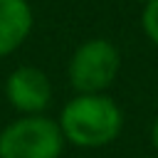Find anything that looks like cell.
I'll return each instance as SVG.
<instances>
[{
	"instance_id": "obj_1",
	"label": "cell",
	"mask_w": 158,
	"mask_h": 158,
	"mask_svg": "<svg viewBox=\"0 0 158 158\" xmlns=\"http://www.w3.org/2000/svg\"><path fill=\"white\" fill-rule=\"evenodd\" d=\"M59 128L77 146H104L118 136L121 111L104 94H79L64 106Z\"/></svg>"
},
{
	"instance_id": "obj_2",
	"label": "cell",
	"mask_w": 158,
	"mask_h": 158,
	"mask_svg": "<svg viewBox=\"0 0 158 158\" xmlns=\"http://www.w3.org/2000/svg\"><path fill=\"white\" fill-rule=\"evenodd\" d=\"M59 153L62 128L40 114H27L0 133V158H57Z\"/></svg>"
},
{
	"instance_id": "obj_3",
	"label": "cell",
	"mask_w": 158,
	"mask_h": 158,
	"mask_svg": "<svg viewBox=\"0 0 158 158\" xmlns=\"http://www.w3.org/2000/svg\"><path fill=\"white\" fill-rule=\"evenodd\" d=\"M118 64L121 57L109 40H89L74 52L69 62L72 86L79 94H99L116 79Z\"/></svg>"
},
{
	"instance_id": "obj_4",
	"label": "cell",
	"mask_w": 158,
	"mask_h": 158,
	"mask_svg": "<svg viewBox=\"0 0 158 158\" xmlns=\"http://www.w3.org/2000/svg\"><path fill=\"white\" fill-rule=\"evenodd\" d=\"M7 99L22 114H40L52 99V86L37 67H20L7 79Z\"/></svg>"
},
{
	"instance_id": "obj_5",
	"label": "cell",
	"mask_w": 158,
	"mask_h": 158,
	"mask_svg": "<svg viewBox=\"0 0 158 158\" xmlns=\"http://www.w3.org/2000/svg\"><path fill=\"white\" fill-rule=\"evenodd\" d=\"M32 30L27 0H0V57L17 49Z\"/></svg>"
},
{
	"instance_id": "obj_6",
	"label": "cell",
	"mask_w": 158,
	"mask_h": 158,
	"mask_svg": "<svg viewBox=\"0 0 158 158\" xmlns=\"http://www.w3.org/2000/svg\"><path fill=\"white\" fill-rule=\"evenodd\" d=\"M143 32L153 44H158V0H148L143 7Z\"/></svg>"
},
{
	"instance_id": "obj_7",
	"label": "cell",
	"mask_w": 158,
	"mask_h": 158,
	"mask_svg": "<svg viewBox=\"0 0 158 158\" xmlns=\"http://www.w3.org/2000/svg\"><path fill=\"white\" fill-rule=\"evenodd\" d=\"M153 143H156V148H158V118H156V123H153Z\"/></svg>"
},
{
	"instance_id": "obj_8",
	"label": "cell",
	"mask_w": 158,
	"mask_h": 158,
	"mask_svg": "<svg viewBox=\"0 0 158 158\" xmlns=\"http://www.w3.org/2000/svg\"><path fill=\"white\" fill-rule=\"evenodd\" d=\"M141 2H148V0H141Z\"/></svg>"
}]
</instances>
